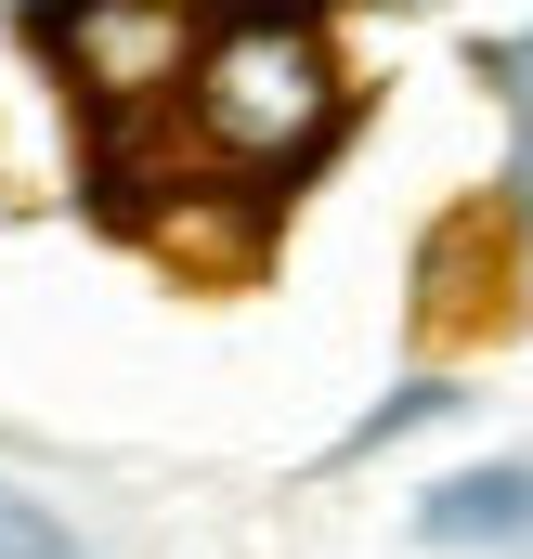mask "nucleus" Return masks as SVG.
Masks as SVG:
<instances>
[{
    "label": "nucleus",
    "instance_id": "f257e3e1",
    "mask_svg": "<svg viewBox=\"0 0 533 559\" xmlns=\"http://www.w3.org/2000/svg\"><path fill=\"white\" fill-rule=\"evenodd\" d=\"M169 105H182V131H196V156H209V169L286 182V169H312V156H325V131H339V52L312 39V13L248 0L235 26H209V39L182 52Z\"/></svg>",
    "mask_w": 533,
    "mask_h": 559
},
{
    "label": "nucleus",
    "instance_id": "f03ea898",
    "mask_svg": "<svg viewBox=\"0 0 533 559\" xmlns=\"http://www.w3.org/2000/svg\"><path fill=\"white\" fill-rule=\"evenodd\" d=\"M39 39L66 52V79L92 92V105H143V92H169L182 79V13L169 0H52L39 13Z\"/></svg>",
    "mask_w": 533,
    "mask_h": 559
},
{
    "label": "nucleus",
    "instance_id": "7ed1b4c3",
    "mask_svg": "<svg viewBox=\"0 0 533 559\" xmlns=\"http://www.w3.org/2000/svg\"><path fill=\"white\" fill-rule=\"evenodd\" d=\"M416 534H429V547H508V534H533V468H469V481H442V495L416 508Z\"/></svg>",
    "mask_w": 533,
    "mask_h": 559
}]
</instances>
